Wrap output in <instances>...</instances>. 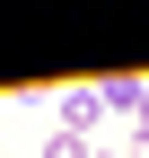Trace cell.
I'll use <instances>...</instances> for the list:
<instances>
[{
	"instance_id": "obj_1",
	"label": "cell",
	"mask_w": 149,
	"mask_h": 158,
	"mask_svg": "<svg viewBox=\"0 0 149 158\" xmlns=\"http://www.w3.org/2000/svg\"><path fill=\"white\" fill-rule=\"evenodd\" d=\"M97 106H105V97H62V123H70V141H79V132L97 123Z\"/></svg>"
}]
</instances>
